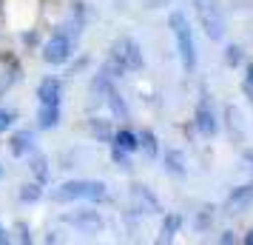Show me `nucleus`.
<instances>
[{
    "label": "nucleus",
    "mask_w": 253,
    "mask_h": 245,
    "mask_svg": "<svg viewBox=\"0 0 253 245\" xmlns=\"http://www.w3.org/2000/svg\"><path fill=\"white\" fill-rule=\"evenodd\" d=\"M194 126L205 140H211V137L219 134V117L213 111V100H211L208 89L199 92V100H196V108H194Z\"/></svg>",
    "instance_id": "6"
},
{
    "label": "nucleus",
    "mask_w": 253,
    "mask_h": 245,
    "mask_svg": "<svg viewBox=\"0 0 253 245\" xmlns=\"http://www.w3.org/2000/svg\"><path fill=\"white\" fill-rule=\"evenodd\" d=\"M103 103L108 105V111H111V117H114V120H120V123L131 120V108H128L126 97L117 92V86H111V89L103 94Z\"/></svg>",
    "instance_id": "13"
},
{
    "label": "nucleus",
    "mask_w": 253,
    "mask_h": 245,
    "mask_svg": "<svg viewBox=\"0 0 253 245\" xmlns=\"http://www.w3.org/2000/svg\"><path fill=\"white\" fill-rule=\"evenodd\" d=\"M242 63H245V49H242L239 43L225 46V66H228V69H239Z\"/></svg>",
    "instance_id": "22"
},
{
    "label": "nucleus",
    "mask_w": 253,
    "mask_h": 245,
    "mask_svg": "<svg viewBox=\"0 0 253 245\" xmlns=\"http://www.w3.org/2000/svg\"><path fill=\"white\" fill-rule=\"evenodd\" d=\"M37 137H35V131H29V129H17L9 137V151L14 154V157H29V154H35V148H37Z\"/></svg>",
    "instance_id": "10"
},
{
    "label": "nucleus",
    "mask_w": 253,
    "mask_h": 245,
    "mask_svg": "<svg viewBox=\"0 0 253 245\" xmlns=\"http://www.w3.org/2000/svg\"><path fill=\"white\" fill-rule=\"evenodd\" d=\"M54 202H103L108 199V186L103 180H69L51 191Z\"/></svg>",
    "instance_id": "3"
},
{
    "label": "nucleus",
    "mask_w": 253,
    "mask_h": 245,
    "mask_svg": "<svg viewBox=\"0 0 253 245\" xmlns=\"http://www.w3.org/2000/svg\"><path fill=\"white\" fill-rule=\"evenodd\" d=\"M242 160H245V163H251V168H253V151H245V154H242Z\"/></svg>",
    "instance_id": "31"
},
{
    "label": "nucleus",
    "mask_w": 253,
    "mask_h": 245,
    "mask_svg": "<svg viewBox=\"0 0 253 245\" xmlns=\"http://www.w3.org/2000/svg\"><path fill=\"white\" fill-rule=\"evenodd\" d=\"M29 163H32V171H35L37 183H43V186H48V180H51V171L46 168V157L43 154H29Z\"/></svg>",
    "instance_id": "21"
},
{
    "label": "nucleus",
    "mask_w": 253,
    "mask_h": 245,
    "mask_svg": "<svg viewBox=\"0 0 253 245\" xmlns=\"http://www.w3.org/2000/svg\"><path fill=\"white\" fill-rule=\"evenodd\" d=\"M253 205V183H248V186H239V188H233L228 194V199H225V208L233 214H242V211H248Z\"/></svg>",
    "instance_id": "11"
},
{
    "label": "nucleus",
    "mask_w": 253,
    "mask_h": 245,
    "mask_svg": "<svg viewBox=\"0 0 253 245\" xmlns=\"http://www.w3.org/2000/svg\"><path fill=\"white\" fill-rule=\"evenodd\" d=\"M0 177H3V165H0Z\"/></svg>",
    "instance_id": "33"
},
{
    "label": "nucleus",
    "mask_w": 253,
    "mask_h": 245,
    "mask_svg": "<svg viewBox=\"0 0 253 245\" xmlns=\"http://www.w3.org/2000/svg\"><path fill=\"white\" fill-rule=\"evenodd\" d=\"M111 146H117V148H123V151L128 154H137L139 146H137V131L131 129H114V134H111Z\"/></svg>",
    "instance_id": "17"
},
{
    "label": "nucleus",
    "mask_w": 253,
    "mask_h": 245,
    "mask_svg": "<svg viewBox=\"0 0 253 245\" xmlns=\"http://www.w3.org/2000/svg\"><path fill=\"white\" fill-rule=\"evenodd\" d=\"M137 146L139 151H142V157H148V160H160V137L154 134L151 129H142L137 131Z\"/></svg>",
    "instance_id": "15"
},
{
    "label": "nucleus",
    "mask_w": 253,
    "mask_h": 245,
    "mask_svg": "<svg viewBox=\"0 0 253 245\" xmlns=\"http://www.w3.org/2000/svg\"><path fill=\"white\" fill-rule=\"evenodd\" d=\"M0 243H9V231H6L3 225H0Z\"/></svg>",
    "instance_id": "30"
},
{
    "label": "nucleus",
    "mask_w": 253,
    "mask_h": 245,
    "mask_svg": "<svg viewBox=\"0 0 253 245\" xmlns=\"http://www.w3.org/2000/svg\"><path fill=\"white\" fill-rule=\"evenodd\" d=\"M37 105H63V80L60 77H43L37 83Z\"/></svg>",
    "instance_id": "8"
},
{
    "label": "nucleus",
    "mask_w": 253,
    "mask_h": 245,
    "mask_svg": "<svg viewBox=\"0 0 253 245\" xmlns=\"http://www.w3.org/2000/svg\"><path fill=\"white\" fill-rule=\"evenodd\" d=\"M131 199H134V205L142 208L145 214H162L160 199L154 197V191H151L148 186H134L131 188ZM142 211H139V214H142Z\"/></svg>",
    "instance_id": "14"
},
{
    "label": "nucleus",
    "mask_w": 253,
    "mask_h": 245,
    "mask_svg": "<svg viewBox=\"0 0 253 245\" xmlns=\"http://www.w3.org/2000/svg\"><path fill=\"white\" fill-rule=\"evenodd\" d=\"M213 208H205V211H199V217H196V231H205L208 225L213 222V214H211Z\"/></svg>",
    "instance_id": "25"
},
{
    "label": "nucleus",
    "mask_w": 253,
    "mask_h": 245,
    "mask_svg": "<svg viewBox=\"0 0 253 245\" xmlns=\"http://www.w3.org/2000/svg\"><path fill=\"white\" fill-rule=\"evenodd\" d=\"M185 220L179 214H165V220H162V228H160V243H171L176 234L182 231Z\"/></svg>",
    "instance_id": "18"
},
{
    "label": "nucleus",
    "mask_w": 253,
    "mask_h": 245,
    "mask_svg": "<svg viewBox=\"0 0 253 245\" xmlns=\"http://www.w3.org/2000/svg\"><path fill=\"white\" fill-rule=\"evenodd\" d=\"M162 157V171L171 177H185L188 174V160H185V154L179 148H165V154L160 151Z\"/></svg>",
    "instance_id": "12"
},
{
    "label": "nucleus",
    "mask_w": 253,
    "mask_h": 245,
    "mask_svg": "<svg viewBox=\"0 0 253 245\" xmlns=\"http://www.w3.org/2000/svg\"><path fill=\"white\" fill-rule=\"evenodd\" d=\"M20 74H23V69H20L14 54H0V97L20 80Z\"/></svg>",
    "instance_id": "9"
},
{
    "label": "nucleus",
    "mask_w": 253,
    "mask_h": 245,
    "mask_svg": "<svg viewBox=\"0 0 253 245\" xmlns=\"http://www.w3.org/2000/svg\"><path fill=\"white\" fill-rule=\"evenodd\" d=\"M145 66V54H142V46H139L134 37H117L111 49H108V57L100 66L103 74H108L111 80H120L126 77L128 71H139Z\"/></svg>",
    "instance_id": "1"
},
{
    "label": "nucleus",
    "mask_w": 253,
    "mask_h": 245,
    "mask_svg": "<svg viewBox=\"0 0 253 245\" xmlns=\"http://www.w3.org/2000/svg\"><path fill=\"white\" fill-rule=\"evenodd\" d=\"M242 243H248V245H253V228L248 234H245V237H242Z\"/></svg>",
    "instance_id": "32"
},
{
    "label": "nucleus",
    "mask_w": 253,
    "mask_h": 245,
    "mask_svg": "<svg viewBox=\"0 0 253 245\" xmlns=\"http://www.w3.org/2000/svg\"><path fill=\"white\" fill-rule=\"evenodd\" d=\"M245 71H248V77H245V83H253V63H248V66H245Z\"/></svg>",
    "instance_id": "29"
},
{
    "label": "nucleus",
    "mask_w": 253,
    "mask_h": 245,
    "mask_svg": "<svg viewBox=\"0 0 253 245\" xmlns=\"http://www.w3.org/2000/svg\"><path fill=\"white\" fill-rule=\"evenodd\" d=\"M43 194H46V186H43V183H37V180H32V183H23V186H20L17 199H20V202H37Z\"/></svg>",
    "instance_id": "20"
},
{
    "label": "nucleus",
    "mask_w": 253,
    "mask_h": 245,
    "mask_svg": "<svg viewBox=\"0 0 253 245\" xmlns=\"http://www.w3.org/2000/svg\"><path fill=\"white\" fill-rule=\"evenodd\" d=\"M242 92L248 94V100H251V105H253V83H242Z\"/></svg>",
    "instance_id": "28"
},
{
    "label": "nucleus",
    "mask_w": 253,
    "mask_h": 245,
    "mask_svg": "<svg viewBox=\"0 0 253 245\" xmlns=\"http://www.w3.org/2000/svg\"><path fill=\"white\" fill-rule=\"evenodd\" d=\"M191 6H194V14L202 26V32L208 35V40L222 43L228 35V17L222 9V0H191Z\"/></svg>",
    "instance_id": "4"
},
{
    "label": "nucleus",
    "mask_w": 253,
    "mask_h": 245,
    "mask_svg": "<svg viewBox=\"0 0 253 245\" xmlns=\"http://www.w3.org/2000/svg\"><path fill=\"white\" fill-rule=\"evenodd\" d=\"M63 120V108L60 105H37V129L51 131L60 126Z\"/></svg>",
    "instance_id": "16"
},
{
    "label": "nucleus",
    "mask_w": 253,
    "mask_h": 245,
    "mask_svg": "<svg viewBox=\"0 0 253 245\" xmlns=\"http://www.w3.org/2000/svg\"><path fill=\"white\" fill-rule=\"evenodd\" d=\"M14 126H17V111H14V108H6V105H0V134L12 131Z\"/></svg>",
    "instance_id": "24"
},
{
    "label": "nucleus",
    "mask_w": 253,
    "mask_h": 245,
    "mask_svg": "<svg viewBox=\"0 0 253 245\" xmlns=\"http://www.w3.org/2000/svg\"><path fill=\"white\" fill-rule=\"evenodd\" d=\"M88 134L97 137L100 143H108L111 140V134H114V129H111V123L103 120V117H91V120H88Z\"/></svg>",
    "instance_id": "19"
},
{
    "label": "nucleus",
    "mask_w": 253,
    "mask_h": 245,
    "mask_svg": "<svg viewBox=\"0 0 253 245\" xmlns=\"http://www.w3.org/2000/svg\"><path fill=\"white\" fill-rule=\"evenodd\" d=\"M111 163L117 165V168H123V171H134V163H131V154L123 151V148H117V146H111Z\"/></svg>",
    "instance_id": "23"
},
{
    "label": "nucleus",
    "mask_w": 253,
    "mask_h": 245,
    "mask_svg": "<svg viewBox=\"0 0 253 245\" xmlns=\"http://www.w3.org/2000/svg\"><path fill=\"white\" fill-rule=\"evenodd\" d=\"M14 231H17V240H20V243H32V228H29L26 222H17Z\"/></svg>",
    "instance_id": "26"
},
{
    "label": "nucleus",
    "mask_w": 253,
    "mask_h": 245,
    "mask_svg": "<svg viewBox=\"0 0 253 245\" xmlns=\"http://www.w3.org/2000/svg\"><path fill=\"white\" fill-rule=\"evenodd\" d=\"M168 29L173 35V43H176V54H179V66L182 71L191 77L196 74V66H199V49H196V37H194V29H191V20L188 14L173 9L168 14Z\"/></svg>",
    "instance_id": "2"
},
{
    "label": "nucleus",
    "mask_w": 253,
    "mask_h": 245,
    "mask_svg": "<svg viewBox=\"0 0 253 245\" xmlns=\"http://www.w3.org/2000/svg\"><path fill=\"white\" fill-rule=\"evenodd\" d=\"M74 40H71V35L60 26L54 35L48 37L46 43H43V49H40V57H43V63H48V66H63V63H69L71 54H74Z\"/></svg>",
    "instance_id": "5"
},
{
    "label": "nucleus",
    "mask_w": 253,
    "mask_h": 245,
    "mask_svg": "<svg viewBox=\"0 0 253 245\" xmlns=\"http://www.w3.org/2000/svg\"><path fill=\"white\" fill-rule=\"evenodd\" d=\"M219 243H236V234H233V231H222Z\"/></svg>",
    "instance_id": "27"
},
{
    "label": "nucleus",
    "mask_w": 253,
    "mask_h": 245,
    "mask_svg": "<svg viewBox=\"0 0 253 245\" xmlns=\"http://www.w3.org/2000/svg\"><path fill=\"white\" fill-rule=\"evenodd\" d=\"M63 222H69L71 228H77L80 234H97L103 231V217L97 211H77V214H63Z\"/></svg>",
    "instance_id": "7"
}]
</instances>
